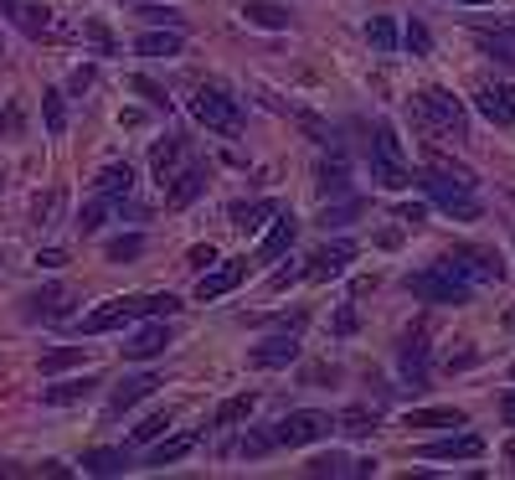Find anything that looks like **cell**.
Segmentation results:
<instances>
[{
    "mask_svg": "<svg viewBox=\"0 0 515 480\" xmlns=\"http://www.w3.org/2000/svg\"><path fill=\"white\" fill-rule=\"evenodd\" d=\"M181 300L176 294H124V300H108L93 315H82V336H103V331H119L129 320H150V315H176Z\"/></svg>",
    "mask_w": 515,
    "mask_h": 480,
    "instance_id": "6da1fadb",
    "label": "cell"
},
{
    "mask_svg": "<svg viewBox=\"0 0 515 480\" xmlns=\"http://www.w3.org/2000/svg\"><path fill=\"white\" fill-rule=\"evenodd\" d=\"M412 119H417V129H428L438 140H464L469 135V114H464V104L449 88H423L412 99Z\"/></svg>",
    "mask_w": 515,
    "mask_h": 480,
    "instance_id": "7a4b0ae2",
    "label": "cell"
},
{
    "mask_svg": "<svg viewBox=\"0 0 515 480\" xmlns=\"http://www.w3.org/2000/svg\"><path fill=\"white\" fill-rule=\"evenodd\" d=\"M402 290L412 294V300H428V305H469L474 300V284L464 279V274H453L443 258L433 264V269H417L402 279Z\"/></svg>",
    "mask_w": 515,
    "mask_h": 480,
    "instance_id": "3957f363",
    "label": "cell"
},
{
    "mask_svg": "<svg viewBox=\"0 0 515 480\" xmlns=\"http://www.w3.org/2000/svg\"><path fill=\"white\" fill-rule=\"evenodd\" d=\"M371 176H376V187H387V191H402L412 181V166L391 125H376V135H371Z\"/></svg>",
    "mask_w": 515,
    "mask_h": 480,
    "instance_id": "277c9868",
    "label": "cell"
},
{
    "mask_svg": "<svg viewBox=\"0 0 515 480\" xmlns=\"http://www.w3.org/2000/svg\"><path fill=\"white\" fill-rule=\"evenodd\" d=\"M191 114H196L211 135H237V129H243V109H237V99L222 93V88H202V93L191 99Z\"/></svg>",
    "mask_w": 515,
    "mask_h": 480,
    "instance_id": "5b68a950",
    "label": "cell"
},
{
    "mask_svg": "<svg viewBox=\"0 0 515 480\" xmlns=\"http://www.w3.org/2000/svg\"><path fill=\"white\" fill-rule=\"evenodd\" d=\"M417 181H423V191H428L433 207H443L453 223H474V217H479V202L469 196V187H464V181H449L443 170H438V176H417Z\"/></svg>",
    "mask_w": 515,
    "mask_h": 480,
    "instance_id": "8992f818",
    "label": "cell"
},
{
    "mask_svg": "<svg viewBox=\"0 0 515 480\" xmlns=\"http://www.w3.org/2000/svg\"><path fill=\"white\" fill-rule=\"evenodd\" d=\"M330 434V414H320V408H299V414H288L273 423V444H314V439Z\"/></svg>",
    "mask_w": 515,
    "mask_h": 480,
    "instance_id": "52a82bcc",
    "label": "cell"
},
{
    "mask_svg": "<svg viewBox=\"0 0 515 480\" xmlns=\"http://www.w3.org/2000/svg\"><path fill=\"white\" fill-rule=\"evenodd\" d=\"M397 372H402V382H408L412 393L428 388V331H423V326L402 336V346H397Z\"/></svg>",
    "mask_w": 515,
    "mask_h": 480,
    "instance_id": "ba28073f",
    "label": "cell"
},
{
    "mask_svg": "<svg viewBox=\"0 0 515 480\" xmlns=\"http://www.w3.org/2000/svg\"><path fill=\"white\" fill-rule=\"evenodd\" d=\"M443 264H449L453 274H464V279H490V284H500L505 279V264H500V253H490V249H453V253H443Z\"/></svg>",
    "mask_w": 515,
    "mask_h": 480,
    "instance_id": "9c48e42d",
    "label": "cell"
},
{
    "mask_svg": "<svg viewBox=\"0 0 515 480\" xmlns=\"http://www.w3.org/2000/svg\"><path fill=\"white\" fill-rule=\"evenodd\" d=\"M350 258H356V243H320V249L309 253V269L305 279L309 284H325V279H340L350 269Z\"/></svg>",
    "mask_w": 515,
    "mask_h": 480,
    "instance_id": "30bf717a",
    "label": "cell"
},
{
    "mask_svg": "<svg viewBox=\"0 0 515 480\" xmlns=\"http://www.w3.org/2000/svg\"><path fill=\"white\" fill-rule=\"evenodd\" d=\"M417 455H423V459H479V455H485V439L449 429V439H433V444H423Z\"/></svg>",
    "mask_w": 515,
    "mask_h": 480,
    "instance_id": "8fae6325",
    "label": "cell"
},
{
    "mask_svg": "<svg viewBox=\"0 0 515 480\" xmlns=\"http://www.w3.org/2000/svg\"><path fill=\"white\" fill-rule=\"evenodd\" d=\"M202 191H206V166H181L170 181H165V207L181 212V207H191Z\"/></svg>",
    "mask_w": 515,
    "mask_h": 480,
    "instance_id": "7c38bea8",
    "label": "cell"
},
{
    "mask_svg": "<svg viewBox=\"0 0 515 480\" xmlns=\"http://www.w3.org/2000/svg\"><path fill=\"white\" fill-rule=\"evenodd\" d=\"M474 104H479V114L494 119V125H515V83H485L474 93Z\"/></svg>",
    "mask_w": 515,
    "mask_h": 480,
    "instance_id": "4fadbf2b",
    "label": "cell"
},
{
    "mask_svg": "<svg viewBox=\"0 0 515 480\" xmlns=\"http://www.w3.org/2000/svg\"><path fill=\"white\" fill-rule=\"evenodd\" d=\"M150 393H160V377L155 372H134V377H124L119 388H114V397H108V414L119 418V414H129L134 403H144Z\"/></svg>",
    "mask_w": 515,
    "mask_h": 480,
    "instance_id": "5bb4252c",
    "label": "cell"
},
{
    "mask_svg": "<svg viewBox=\"0 0 515 480\" xmlns=\"http://www.w3.org/2000/svg\"><path fill=\"white\" fill-rule=\"evenodd\" d=\"M247 362L253 367H288V362H299V341H294V331H279V336H268V341H258L247 352Z\"/></svg>",
    "mask_w": 515,
    "mask_h": 480,
    "instance_id": "9a60e30c",
    "label": "cell"
},
{
    "mask_svg": "<svg viewBox=\"0 0 515 480\" xmlns=\"http://www.w3.org/2000/svg\"><path fill=\"white\" fill-rule=\"evenodd\" d=\"M165 346H170V331H165V320L150 315V326H140V331L124 341V356H129V362H150V356H160Z\"/></svg>",
    "mask_w": 515,
    "mask_h": 480,
    "instance_id": "2e32d148",
    "label": "cell"
},
{
    "mask_svg": "<svg viewBox=\"0 0 515 480\" xmlns=\"http://www.w3.org/2000/svg\"><path fill=\"white\" fill-rule=\"evenodd\" d=\"M67 310H73V294H67V284H41V290L26 300V315H31V320H62Z\"/></svg>",
    "mask_w": 515,
    "mask_h": 480,
    "instance_id": "e0dca14e",
    "label": "cell"
},
{
    "mask_svg": "<svg viewBox=\"0 0 515 480\" xmlns=\"http://www.w3.org/2000/svg\"><path fill=\"white\" fill-rule=\"evenodd\" d=\"M243 274H247L243 258H232V264H222V269H206L202 284H196V300H222L227 290H237V284H243Z\"/></svg>",
    "mask_w": 515,
    "mask_h": 480,
    "instance_id": "ac0fdd59",
    "label": "cell"
},
{
    "mask_svg": "<svg viewBox=\"0 0 515 480\" xmlns=\"http://www.w3.org/2000/svg\"><path fill=\"white\" fill-rule=\"evenodd\" d=\"M294 238H299V223H294V217H273L263 249H258V264H279V258L294 249Z\"/></svg>",
    "mask_w": 515,
    "mask_h": 480,
    "instance_id": "d6986e66",
    "label": "cell"
},
{
    "mask_svg": "<svg viewBox=\"0 0 515 480\" xmlns=\"http://www.w3.org/2000/svg\"><path fill=\"white\" fill-rule=\"evenodd\" d=\"M134 52H140V57H181L185 37L176 26H170V31H140V37H134Z\"/></svg>",
    "mask_w": 515,
    "mask_h": 480,
    "instance_id": "ffe728a7",
    "label": "cell"
},
{
    "mask_svg": "<svg viewBox=\"0 0 515 480\" xmlns=\"http://www.w3.org/2000/svg\"><path fill=\"white\" fill-rule=\"evenodd\" d=\"M181 155H185V140H181V135H170V140H160V145L150 150V170H155V181H160V187L176 176Z\"/></svg>",
    "mask_w": 515,
    "mask_h": 480,
    "instance_id": "44dd1931",
    "label": "cell"
},
{
    "mask_svg": "<svg viewBox=\"0 0 515 480\" xmlns=\"http://www.w3.org/2000/svg\"><path fill=\"white\" fill-rule=\"evenodd\" d=\"M273 212H279V202H253V207H247V202H232L227 217H232V228H243V232H263Z\"/></svg>",
    "mask_w": 515,
    "mask_h": 480,
    "instance_id": "7402d4cb",
    "label": "cell"
},
{
    "mask_svg": "<svg viewBox=\"0 0 515 480\" xmlns=\"http://www.w3.org/2000/svg\"><path fill=\"white\" fill-rule=\"evenodd\" d=\"M243 16H247V26H263V31H288V22H294L284 5H273V0H247Z\"/></svg>",
    "mask_w": 515,
    "mask_h": 480,
    "instance_id": "603a6c76",
    "label": "cell"
},
{
    "mask_svg": "<svg viewBox=\"0 0 515 480\" xmlns=\"http://www.w3.org/2000/svg\"><path fill=\"white\" fill-rule=\"evenodd\" d=\"M402 423H408V429H464L469 418L459 414V408H412Z\"/></svg>",
    "mask_w": 515,
    "mask_h": 480,
    "instance_id": "cb8c5ba5",
    "label": "cell"
},
{
    "mask_svg": "<svg viewBox=\"0 0 515 480\" xmlns=\"http://www.w3.org/2000/svg\"><path fill=\"white\" fill-rule=\"evenodd\" d=\"M346 187H350V161L335 150V155L320 161V191H325V196H346Z\"/></svg>",
    "mask_w": 515,
    "mask_h": 480,
    "instance_id": "d4e9b609",
    "label": "cell"
},
{
    "mask_svg": "<svg viewBox=\"0 0 515 480\" xmlns=\"http://www.w3.org/2000/svg\"><path fill=\"white\" fill-rule=\"evenodd\" d=\"M93 187H99V196H129V191H134V166H129V161H124V166L114 161V166L99 170Z\"/></svg>",
    "mask_w": 515,
    "mask_h": 480,
    "instance_id": "484cf974",
    "label": "cell"
},
{
    "mask_svg": "<svg viewBox=\"0 0 515 480\" xmlns=\"http://www.w3.org/2000/svg\"><path fill=\"white\" fill-rule=\"evenodd\" d=\"M93 388H99L93 377H73V382H52V388L41 393V403H47V408H67V403H78V397H88Z\"/></svg>",
    "mask_w": 515,
    "mask_h": 480,
    "instance_id": "4316f807",
    "label": "cell"
},
{
    "mask_svg": "<svg viewBox=\"0 0 515 480\" xmlns=\"http://www.w3.org/2000/svg\"><path fill=\"white\" fill-rule=\"evenodd\" d=\"M82 470H88V476H124V470H129V455H124V449H88V455H82Z\"/></svg>",
    "mask_w": 515,
    "mask_h": 480,
    "instance_id": "83f0119b",
    "label": "cell"
},
{
    "mask_svg": "<svg viewBox=\"0 0 515 480\" xmlns=\"http://www.w3.org/2000/svg\"><path fill=\"white\" fill-rule=\"evenodd\" d=\"M253 408H258V397H253V393H237V397H227L222 408L211 414V429H232V423H243V418L253 414Z\"/></svg>",
    "mask_w": 515,
    "mask_h": 480,
    "instance_id": "f1b7e54d",
    "label": "cell"
},
{
    "mask_svg": "<svg viewBox=\"0 0 515 480\" xmlns=\"http://www.w3.org/2000/svg\"><path fill=\"white\" fill-rule=\"evenodd\" d=\"M479 47H485V57H494V63L515 67V31H479Z\"/></svg>",
    "mask_w": 515,
    "mask_h": 480,
    "instance_id": "f546056e",
    "label": "cell"
},
{
    "mask_svg": "<svg viewBox=\"0 0 515 480\" xmlns=\"http://www.w3.org/2000/svg\"><path fill=\"white\" fill-rule=\"evenodd\" d=\"M82 362H88L82 346H52V352H41V377H57L67 367H82Z\"/></svg>",
    "mask_w": 515,
    "mask_h": 480,
    "instance_id": "4dcf8cb0",
    "label": "cell"
},
{
    "mask_svg": "<svg viewBox=\"0 0 515 480\" xmlns=\"http://www.w3.org/2000/svg\"><path fill=\"white\" fill-rule=\"evenodd\" d=\"M191 449H196V434H176V439H165L160 449H150V465H155V470H165V465L185 459Z\"/></svg>",
    "mask_w": 515,
    "mask_h": 480,
    "instance_id": "1f68e13d",
    "label": "cell"
},
{
    "mask_svg": "<svg viewBox=\"0 0 515 480\" xmlns=\"http://www.w3.org/2000/svg\"><path fill=\"white\" fill-rule=\"evenodd\" d=\"M366 42L376 47V52H397L402 31H397V22H391V16H371V22H366Z\"/></svg>",
    "mask_w": 515,
    "mask_h": 480,
    "instance_id": "d6a6232c",
    "label": "cell"
},
{
    "mask_svg": "<svg viewBox=\"0 0 515 480\" xmlns=\"http://www.w3.org/2000/svg\"><path fill=\"white\" fill-rule=\"evenodd\" d=\"M41 119H47V135H62V129H67V104H62L57 88H41Z\"/></svg>",
    "mask_w": 515,
    "mask_h": 480,
    "instance_id": "836d02e7",
    "label": "cell"
},
{
    "mask_svg": "<svg viewBox=\"0 0 515 480\" xmlns=\"http://www.w3.org/2000/svg\"><path fill=\"white\" fill-rule=\"evenodd\" d=\"M335 423H340V429H346V434H371V429H376V414H371V408H361V403H356V408H346V414L335 418Z\"/></svg>",
    "mask_w": 515,
    "mask_h": 480,
    "instance_id": "e575fe53",
    "label": "cell"
},
{
    "mask_svg": "<svg viewBox=\"0 0 515 480\" xmlns=\"http://www.w3.org/2000/svg\"><path fill=\"white\" fill-rule=\"evenodd\" d=\"M402 47H408L412 57H428V52H433L428 26H423V22H408V26H402Z\"/></svg>",
    "mask_w": 515,
    "mask_h": 480,
    "instance_id": "d590c367",
    "label": "cell"
},
{
    "mask_svg": "<svg viewBox=\"0 0 515 480\" xmlns=\"http://www.w3.org/2000/svg\"><path fill=\"white\" fill-rule=\"evenodd\" d=\"M16 22H21V31L41 37V31L52 26V11H47V5H21V11H16Z\"/></svg>",
    "mask_w": 515,
    "mask_h": 480,
    "instance_id": "8d00e7d4",
    "label": "cell"
},
{
    "mask_svg": "<svg viewBox=\"0 0 515 480\" xmlns=\"http://www.w3.org/2000/svg\"><path fill=\"white\" fill-rule=\"evenodd\" d=\"M21 129H26V104H21V99H11V104L0 109V135H5V140H16Z\"/></svg>",
    "mask_w": 515,
    "mask_h": 480,
    "instance_id": "74e56055",
    "label": "cell"
},
{
    "mask_svg": "<svg viewBox=\"0 0 515 480\" xmlns=\"http://www.w3.org/2000/svg\"><path fill=\"white\" fill-rule=\"evenodd\" d=\"M356 217H361V202H340V207H325V217H320V228H350V223H356Z\"/></svg>",
    "mask_w": 515,
    "mask_h": 480,
    "instance_id": "f35d334b",
    "label": "cell"
},
{
    "mask_svg": "<svg viewBox=\"0 0 515 480\" xmlns=\"http://www.w3.org/2000/svg\"><path fill=\"white\" fill-rule=\"evenodd\" d=\"M309 476H350V459L335 455V449H330V455H314L309 459Z\"/></svg>",
    "mask_w": 515,
    "mask_h": 480,
    "instance_id": "ab89813d",
    "label": "cell"
},
{
    "mask_svg": "<svg viewBox=\"0 0 515 480\" xmlns=\"http://www.w3.org/2000/svg\"><path fill=\"white\" fill-rule=\"evenodd\" d=\"M103 223H108V202H103V196H99V202H88V207L78 212V232H99Z\"/></svg>",
    "mask_w": 515,
    "mask_h": 480,
    "instance_id": "60d3db41",
    "label": "cell"
},
{
    "mask_svg": "<svg viewBox=\"0 0 515 480\" xmlns=\"http://www.w3.org/2000/svg\"><path fill=\"white\" fill-rule=\"evenodd\" d=\"M140 249H144L140 232H124V238H114V243H108V258H114V264H129Z\"/></svg>",
    "mask_w": 515,
    "mask_h": 480,
    "instance_id": "b9f144b4",
    "label": "cell"
},
{
    "mask_svg": "<svg viewBox=\"0 0 515 480\" xmlns=\"http://www.w3.org/2000/svg\"><path fill=\"white\" fill-rule=\"evenodd\" d=\"M170 429V414H150L144 423H134V444H150V439H160Z\"/></svg>",
    "mask_w": 515,
    "mask_h": 480,
    "instance_id": "7bdbcfd3",
    "label": "cell"
},
{
    "mask_svg": "<svg viewBox=\"0 0 515 480\" xmlns=\"http://www.w3.org/2000/svg\"><path fill=\"white\" fill-rule=\"evenodd\" d=\"M134 93H144V104H150V109H165V114H170V93H165L160 83H150V78H134Z\"/></svg>",
    "mask_w": 515,
    "mask_h": 480,
    "instance_id": "ee69618b",
    "label": "cell"
},
{
    "mask_svg": "<svg viewBox=\"0 0 515 480\" xmlns=\"http://www.w3.org/2000/svg\"><path fill=\"white\" fill-rule=\"evenodd\" d=\"M62 212V191H47V196H37V223L47 228V223H57Z\"/></svg>",
    "mask_w": 515,
    "mask_h": 480,
    "instance_id": "f6af8a7d",
    "label": "cell"
},
{
    "mask_svg": "<svg viewBox=\"0 0 515 480\" xmlns=\"http://www.w3.org/2000/svg\"><path fill=\"white\" fill-rule=\"evenodd\" d=\"M268 449H273V429H258V434H247V439H243V455H247V459L268 455Z\"/></svg>",
    "mask_w": 515,
    "mask_h": 480,
    "instance_id": "bcb514c9",
    "label": "cell"
},
{
    "mask_svg": "<svg viewBox=\"0 0 515 480\" xmlns=\"http://www.w3.org/2000/svg\"><path fill=\"white\" fill-rule=\"evenodd\" d=\"M185 264H191V269H196V274H206V269H211V264H217V249H211V243H196V249L185 253Z\"/></svg>",
    "mask_w": 515,
    "mask_h": 480,
    "instance_id": "7dc6e473",
    "label": "cell"
},
{
    "mask_svg": "<svg viewBox=\"0 0 515 480\" xmlns=\"http://www.w3.org/2000/svg\"><path fill=\"white\" fill-rule=\"evenodd\" d=\"M82 31H88V37L99 42V52H103V57H114V52H119V47H114V37H108V26H103V22H88Z\"/></svg>",
    "mask_w": 515,
    "mask_h": 480,
    "instance_id": "c3c4849f",
    "label": "cell"
},
{
    "mask_svg": "<svg viewBox=\"0 0 515 480\" xmlns=\"http://www.w3.org/2000/svg\"><path fill=\"white\" fill-rule=\"evenodd\" d=\"M335 336H356V305H340V310H335Z\"/></svg>",
    "mask_w": 515,
    "mask_h": 480,
    "instance_id": "681fc988",
    "label": "cell"
},
{
    "mask_svg": "<svg viewBox=\"0 0 515 480\" xmlns=\"http://www.w3.org/2000/svg\"><path fill=\"white\" fill-rule=\"evenodd\" d=\"M140 16H144V22H170V26H181V11H160V5H144Z\"/></svg>",
    "mask_w": 515,
    "mask_h": 480,
    "instance_id": "f907efd6",
    "label": "cell"
},
{
    "mask_svg": "<svg viewBox=\"0 0 515 480\" xmlns=\"http://www.w3.org/2000/svg\"><path fill=\"white\" fill-rule=\"evenodd\" d=\"M37 264H41V269H62V264H67V253H62V249H47V253H37Z\"/></svg>",
    "mask_w": 515,
    "mask_h": 480,
    "instance_id": "816d5d0a",
    "label": "cell"
},
{
    "mask_svg": "<svg viewBox=\"0 0 515 480\" xmlns=\"http://www.w3.org/2000/svg\"><path fill=\"white\" fill-rule=\"evenodd\" d=\"M397 217H402V223H423V217H428V207H417V202H402V207H397Z\"/></svg>",
    "mask_w": 515,
    "mask_h": 480,
    "instance_id": "f5cc1de1",
    "label": "cell"
},
{
    "mask_svg": "<svg viewBox=\"0 0 515 480\" xmlns=\"http://www.w3.org/2000/svg\"><path fill=\"white\" fill-rule=\"evenodd\" d=\"M41 476H73V470H67L62 459H41Z\"/></svg>",
    "mask_w": 515,
    "mask_h": 480,
    "instance_id": "db71d44e",
    "label": "cell"
},
{
    "mask_svg": "<svg viewBox=\"0 0 515 480\" xmlns=\"http://www.w3.org/2000/svg\"><path fill=\"white\" fill-rule=\"evenodd\" d=\"M88 83H93V67H78V73H73V88H78V93H82V88H88Z\"/></svg>",
    "mask_w": 515,
    "mask_h": 480,
    "instance_id": "11a10c76",
    "label": "cell"
},
{
    "mask_svg": "<svg viewBox=\"0 0 515 480\" xmlns=\"http://www.w3.org/2000/svg\"><path fill=\"white\" fill-rule=\"evenodd\" d=\"M500 414H505V423H515V393H505V403H500Z\"/></svg>",
    "mask_w": 515,
    "mask_h": 480,
    "instance_id": "9f6ffc18",
    "label": "cell"
},
{
    "mask_svg": "<svg viewBox=\"0 0 515 480\" xmlns=\"http://www.w3.org/2000/svg\"><path fill=\"white\" fill-rule=\"evenodd\" d=\"M0 11H5V16H11V22H16V11H21V0H0Z\"/></svg>",
    "mask_w": 515,
    "mask_h": 480,
    "instance_id": "6f0895ef",
    "label": "cell"
},
{
    "mask_svg": "<svg viewBox=\"0 0 515 480\" xmlns=\"http://www.w3.org/2000/svg\"><path fill=\"white\" fill-rule=\"evenodd\" d=\"M505 459H511V465H515V439H511V444H505Z\"/></svg>",
    "mask_w": 515,
    "mask_h": 480,
    "instance_id": "680465c9",
    "label": "cell"
},
{
    "mask_svg": "<svg viewBox=\"0 0 515 480\" xmlns=\"http://www.w3.org/2000/svg\"><path fill=\"white\" fill-rule=\"evenodd\" d=\"M459 5H490V0H459Z\"/></svg>",
    "mask_w": 515,
    "mask_h": 480,
    "instance_id": "91938a15",
    "label": "cell"
},
{
    "mask_svg": "<svg viewBox=\"0 0 515 480\" xmlns=\"http://www.w3.org/2000/svg\"><path fill=\"white\" fill-rule=\"evenodd\" d=\"M511 377H515V367H511Z\"/></svg>",
    "mask_w": 515,
    "mask_h": 480,
    "instance_id": "94428289",
    "label": "cell"
}]
</instances>
